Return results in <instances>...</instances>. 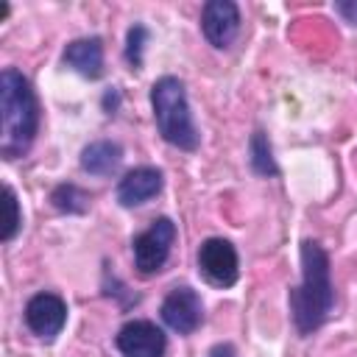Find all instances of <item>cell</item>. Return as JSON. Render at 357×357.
Here are the masks:
<instances>
[{"label":"cell","mask_w":357,"mask_h":357,"mask_svg":"<svg viewBox=\"0 0 357 357\" xmlns=\"http://www.w3.org/2000/svg\"><path fill=\"white\" fill-rule=\"evenodd\" d=\"M298 259H301V282L290 287L287 307L296 332L307 337L329 321L335 307V284H332V262L321 243L301 240Z\"/></svg>","instance_id":"1"},{"label":"cell","mask_w":357,"mask_h":357,"mask_svg":"<svg viewBox=\"0 0 357 357\" xmlns=\"http://www.w3.org/2000/svg\"><path fill=\"white\" fill-rule=\"evenodd\" d=\"M0 156L14 162L31 151L42 123V109L33 84L17 67H6L0 73Z\"/></svg>","instance_id":"2"},{"label":"cell","mask_w":357,"mask_h":357,"mask_svg":"<svg viewBox=\"0 0 357 357\" xmlns=\"http://www.w3.org/2000/svg\"><path fill=\"white\" fill-rule=\"evenodd\" d=\"M151 109H153L156 131L167 145L187 151V153L198 151L201 134H198V126L192 120L187 86L181 78H176V75L156 78L151 86Z\"/></svg>","instance_id":"3"},{"label":"cell","mask_w":357,"mask_h":357,"mask_svg":"<svg viewBox=\"0 0 357 357\" xmlns=\"http://www.w3.org/2000/svg\"><path fill=\"white\" fill-rule=\"evenodd\" d=\"M176 243V223L170 218H156L151 226L131 240V254H134V268L139 276H153L165 268L170 251Z\"/></svg>","instance_id":"4"},{"label":"cell","mask_w":357,"mask_h":357,"mask_svg":"<svg viewBox=\"0 0 357 357\" xmlns=\"http://www.w3.org/2000/svg\"><path fill=\"white\" fill-rule=\"evenodd\" d=\"M198 273L212 284V287H231L240 276V257L237 248L226 237H206L198 245L195 254Z\"/></svg>","instance_id":"5"},{"label":"cell","mask_w":357,"mask_h":357,"mask_svg":"<svg viewBox=\"0 0 357 357\" xmlns=\"http://www.w3.org/2000/svg\"><path fill=\"white\" fill-rule=\"evenodd\" d=\"M22 318H25V326L39 340H53L61 335V329L67 324V301L59 293L39 290L25 301Z\"/></svg>","instance_id":"6"},{"label":"cell","mask_w":357,"mask_h":357,"mask_svg":"<svg viewBox=\"0 0 357 357\" xmlns=\"http://www.w3.org/2000/svg\"><path fill=\"white\" fill-rule=\"evenodd\" d=\"M159 315L167 329H173L178 335H192L204 324V301H201L198 290H192L190 284H176L165 296Z\"/></svg>","instance_id":"7"},{"label":"cell","mask_w":357,"mask_h":357,"mask_svg":"<svg viewBox=\"0 0 357 357\" xmlns=\"http://www.w3.org/2000/svg\"><path fill=\"white\" fill-rule=\"evenodd\" d=\"M114 346L123 357H165L167 337L153 321L134 318V321H126L117 329Z\"/></svg>","instance_id":"8"},{"label":"cell","mask_w":357,"mask_h":357,"mask_svg":"<svg viewBox=\"0 0 357 357\" xmlns=\"http://www.w3.org/2000/svg\"><path fill=\"white\" fill-rule=\"evenodd\" d=\"M240 8L231 0H209L201 8V31L206 42L218 50L231 47V42L240 33Z\"/></svg>","instance_id":"9"},{"label":"cell","mask_w":357,"mask_h":357,"mask_svg":"<svg viewBox=\"0 0 357 357\" xmlns=\"http://www.w3.org/2000/svg\"><path fill=\"white\" fill-rule=\"evenodd\" d=\"M165 187V173L153 165H142V167H134L128 170L120 181H117V204L126 206V209H134V206H142L148 204L151 198H156Z\"/></svg>","instance_id":"10"},{"label":"cell","mask_w":357,"mask_h":357,"mask_svg":"<svg viewBox=\"0 0 357 357\" xmlns=\"http://www.w3.org/2000/svg\"><path fill=\"white\" fill-rule=\"evenodd\" d=\"M61 61L67 67H73L78 75L89 78V81H98L103 75V39L100 36H81V39H73L64 53H61Z\"/></svg>","instance_id":"11"},{"label":"cell","mask_w":357,"mask_h":357,"mask_svg":"<svg viewBox=\"0 0 357 357\" xmlns=\"http://www.w3.org/2000/svg\"><path fill=\"white\" fill-rule=\"evenodd\" d=\"M123 162V145L114 139H95L81 151V170L98 178L117 173Z\"/></svg>","instance_id":"12"},{"label":"cell","mask_w":357,"mask_h":357,"mask_svg":"<svg viewBox=\"0 0 357 357\" xmlns=\"http://www.w3.org/2000/svg\"><path fill=\"white\" fill-rule=\"evenodd\" d=\"M248 167L262 176V178H273L279 176V165L273 159V148H271V139L262 128H254L251 139H248Z\"/></svg>","instance_id":"13"},{"label":"cell","mask_w":357,"mask_h":357,"mask_svg":"<svg viewBox=\"0 0 357 357\" xmlns=\"http://www.w3.org/2000/svg\"><path fill=\"white\" fill-rule=\"evenodd\" d=\"M89 201H92V195L73 181H64V184L53 187V192H50V204L64 215H84L89 209Z\"/></svg>","instance_id":"14"},{"label":"cell","mask_w":357,"mask_h":357,"mask_svg":"<svg viewBox=\"0 0 357 357\" xmlns=\"http://www.w3.org/2000/svg\"><path fill=\"white\" fill-rule=\"evenodd\" d=\"M148 28L142 22H134L126 33V61L131 64V70H139L142 67V50H145V42H148Z\"/></svg>","instance_id":"15"},{"label":"cell","mask_w":357,"mask_h":357,"mask_svg":"<svg viewBox=\"0 0 357 357\" xmlns=\"http://www.w3.org/2000/svg\"><path fill=\"white\" fill-rule=\"evenodd\" d=\"M3 198H6V226H3V243H11L17 237V231L22 229V212H20V201L11 184L3 187Z\"/></svg>","instance_id":"16"},{"label":"cell","mask_w":357,"mask_h":357,"mask_svg":"<svg viewBox=\"0 0 357 357\" xmlns=\"http://www.w3.org/2000/svg\"><path fill=\"white\" fill-rule=\"evenodd\" d=\"M335 11L349 22V25H357V0H343V3H335Z\"/></svg>","instance_id":"17"},{"label":"cell","mask_w":357,"mask_h":357,"mask_svg":"<svg viewBox=\"0 0 357 357\" xmlns=\"http://www.w3.org/2000/svg\"><path fill=\"white\" fill-rule=\"evenodd\" d=\"M117 106H120V92H117V86H109L106 95H103V109H106V114H114Z\"/></svg>","instance_id":"18"},{"label":"cell","mask_w":357,"mask_h":357,"mask_svg":"<svg viewBox=\"0 0 357 357\" xmlns=\"http://www.w3.org/2000/svg\"><path fill=\"white\" fill-rule=\"evenodd\" d=\"M206 357H240V354H237V349H234L231 343H215V346L206 351Z\"/></svg>","instance_id":"19"}]
</instances>
